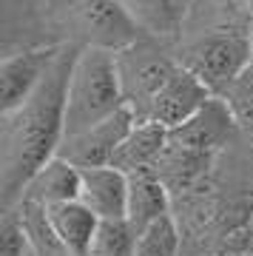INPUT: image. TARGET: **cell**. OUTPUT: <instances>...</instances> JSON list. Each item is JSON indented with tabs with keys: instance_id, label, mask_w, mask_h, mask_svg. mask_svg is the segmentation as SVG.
<instances>
[{
	"instance_id": "obj_14",
	"label": "cell",
	"mask_w": 253,
	"mask_h": 256,
	"mask_svg": "<svg viewBox=\"0 0 253 256\" xmlns=\"http://www.w3.org/2000/svg\"><path fill=\"white\" fill-rule=\"evenodd\" d=\"M168 148V131L156 122H136L131 128V134L126 142L120 146L117 156H114V168L126 171V174H136V171H154L160 156Z\"/></svg>"
},
{
	"instance_id": "obj_20",
	"label": "cell",
	"mask_w": 253,
	"mask_h": 256,
	"mask_svg": "<svg viewBox=\"0 0 253 256\" xmlns=\"http://www.w3.org/2000/svg\"><path fill=\"white\" fill-rule=\"evenodd\" d=\"M250 63H253V32H250Z\"/></svg>"
},
{
	"instance_id": "obj_15",
	"label": "cell",
	"mask_w": 253,
	"mask_h": 256,
	"mask_svg": "<svg viewBox=\"0 0 253 256\" xmlns=\"http://www.w3.org/2000/svg\"><path fill=\"white\" fill-rule=\"evenodd\" d=\"M120 3L131 14L136 28L151 40L176 37L188 14V0H120Z\"/></svg>"
},
{
	"instance_id": "obj_3",
	"label": "cell",
	"mask_w": 253,
	"mask_h": 256,
	"mask_svg": "<svg viewBox=\"0 0 253 256\" xmlns=\"http://www.w3.org/2000/svg\"><path fill=\"white\" fill-rule=\"evenodd\" d=\"M114 54H117L126 108L136 117V122H142L148 117V108H151L154 97L168 82V77L176 72L180 63L165 54L151 37L136 40V43H131L126 48H117Z\"/></svg>"
},
{
	"instance_id": "obj_18",
	"label": "cell",
	"mask_w": 253,
	"mask_h": 256,
	"mask_svg": "<svg viewBox=\"0 0 253 256\" xmlns=\"http://www.w3.org/2000/svg\"><path fill=\"white\" fill-rule=\"evenodd\" d=\"M134 250H136V230L126 220H120V222H100V230L86 256H134Z\"/></svg>"
},
{
	"instance_id": "obj_19",
	"label": "cell",
	"mask_w": 253,
	"mask_h": 256,
	"mask_svg": "<svg viewBox=\"0 0 253 256\" xmlns=\"http://www.w3.org/2000/svg\"><path fill=\"white\" fill-rule=\"evenodd\" d=\"M0 256H28V234L20 222L18 208L3 210L0 225Z\"/></svg>"
},
{
	"instance_id": "obj_10",
	"label": "cell",
	"mask_w": 253,
	"mask_h": 256,
	"mask_svg": "<svg viewBox=\"0 0 253 256\" xmlns=\"http://www.w3.org/2000/svg\"><path fill=\"white\" fill-rule=\"evenodd\" d=\"M77 12H80L82 26L88 28L94 40L91 46L102 48H126L136 43V23L131 20L120 0H77Z\"/></svg>"
},
{
	"instance_id": "obj_5",
	"label": "cell",
	"mask_w": 253,
	"mask_h": 256,
	"mask_svg": "<svg viewBox=\"0 0 253 256\" xmlns=\"http://www.w3.org/2000/svg\"><path fill=\"white\" fill-rule=\"evenodd\" d=\"M134 126H136V117L128 108H122V111H117L114 117L102 120L100 126L82 131V134H77V137L63 140L57 156L68 160V162L77 165L80 171L111 165L114 156H117V151H120V146L126 142V137L131 134Z\"/></svg>"
},
{
	"instance_id": "obj_13",
	"label": "cell",
	"mask_w": 253,
	"mask_h": 256,
	"mask_svg": "<svg viewBox=\"0 0 253 256\" xmlns=\"http://www.w3.org/2000/svg\"><path fill=\"white\" fill-rule=\"evenodd\" d=\"M46 220H48L54 239L68 256H86L100 230V216L91 214L80 200L46 208Z\"/></svg>"
},
{
	"instance_id": "obj_4",
	"label": "cell",
	"mask_w": 253,
	"mask_h": 256,
	"mask_svg": "<svg viewBox=\"0 0 253 256\" xmlns=\"http://www.w3.org/2000/svg\"><path fill=\"white\" fill-rule=\"evenodd\" d=\"M176 63L199 77L216 97L244 66H250V34L230 28L202 34L182 46Z\"/></svg>"
},
{
	"instance_id": "obj_17",
	"label": "cell",
	"mask_w": 253,
	"mask_h": 256,
	"mask_svg": "<svg viewBox=\"0 0 253 256\" xmlns=\"http://www.w3.org/2000/svg\"><path fill=\"white\" fill-rule=\"evenodd\" d=\"M134 256H180V228L174 216H162L136 234Z\"/></svg>"
},
{
	"instance_id": "obj_2",
	"label": "cell",
	"mask_w": 253,
	"mask_h": 256,
	"mask_svg": "<svg viewBox=\"0 0 253 256\" xmlns=\"http://www.w3.org/2000/svg\"><path fill=\"white\" fill-rule=\"evenodd\" d=\"M126 108L122 82H120L117 54L114 48L86 46L74 60L68 88H66V137H77L82 131L100 126Z\"/></svg>"
},
{
	"instance_id": "obj_11",
	"label": "cell",
	"mask_w": 253,
	"mask_h": 256,
	"mask_svg": "<svg viewBox=\"0 0 253 256\" xmlns=\"http://www.w3.org/2000/svg\"><path fill=\"white\" fill-rule=\"evenodd\" d=\"M80 182H82V171L77 165H72L63 156H52L32 176V182L26 185L20 202H32V205H40V208L77 202L80 200Z\"/></svg>"
},
{
	"instance_id": "obj_9",
	"label": "cell",
	"mask_w": 253,
	"mask_h": 256,
	"mask_svg": "<svg viewBox=\"0 0 253 256\" xmlns=\"http://www.w3.org/2000/svg\"><path fill=\"white\" fill-rule=\"evenodd\" d=\"M80 202L100 222H120L128 216V174L114 165L86 168L80 182Z\"/></svg>"
},
{
	"instance_id": "obj_12",
	"label": "cell",
	"mask_w": 253,
	"mask_h": 256,
	"mask_svg": "<svg viewBox=\"0 0 253 256\" xmlns=\"http://www.w3.org/2000/svg\"><path fill=\"white\" fill-rule=\"evenodd\" d=\"M171 216V196L168 185L156 176V171H136L128 174V216L126 222L136 234H142L148 225Z\"/></svg>"
},
{
	"instance_id": "obj_6",
	"label": "cell",
	"mask_w": 253,
	"mask_h": 256,
	"mask_svg": "<svg viewBox=\"0 0 253 256\" xmlns=\"http://www.w3.org/2000/svg\"><path fill=\"white\" fill-rule=\"evenodd\" d=\"M60 52H63V43H52V46H37L3 57V63H0V114L14 111L20 102L34 94V88L57 63Z\"/></svg>"
},
{
	"instance_id": "obj_1",
	"label": "cell",
	"mask_w": 253,
	"mask_h": 256,
	"mask_svg": "<svg viewBox=\"0 0 253 256\" xmlns=\"http://www.w3.org/2000/svg\"><path fill=\"white\" fill-rule=\"evenodd\" d=\"M77 43H63L52 72L14 111L0 114V200L3 210L18 208L26 185L52 156H57L66 137V88Z\"/></svg>"
},
{
	"instance_id": "obj_7",
	"label": "cell",
	"mask_w": 253,
	"mask_h": 256,
	"mask_svg": "<svg viewBox=\"0 0 253 256\" xmlns=\"http://www.w3.org/2000/svg\"><path fill=\"white\" fill-rule=\"evenodd\" d=\"M210 97H214V92H210L205 82L199 80V77H194L188 68L176 66V72L168 77V82H165L162 88H160V94L154 97L151 108H148V117L142 122H156L165 131H174L182 122H188Z\"/></svg>"
},
{
	"instance_id": "obj_8",
	"label": "cell",
	"mask_w": 253,
	"mask_h": 256,
	"mask_svg": "<svg viewBox=\"0 0 253 256\" xmlns=\"http://www.w3.org/2000/svg\"><path fill=\"white\" fill-rule=\"evenodd\" d=\"M234 131H236V122L230 117L228 106L219 97H210L188 122L168 131V142L182 148V151H190V154L210 156L216 148H222L230 140Z\"/></svg>"
},
{
	"instance_id": "obj_16",
	"label": "cell",
	"mask_w": 253,
	"mask_h": 256,
	"mask_svg": "<svg viewBox=\"0 0 253 256\" xmlns=\"http://www.w3.org/2000/svg\"><path fill=\"white\" fill-rule=\"evenodd\" d=\"M216 97L228 106L236 128L253 137V63L244 66Z\"/></svg>"
}]
</instances>
